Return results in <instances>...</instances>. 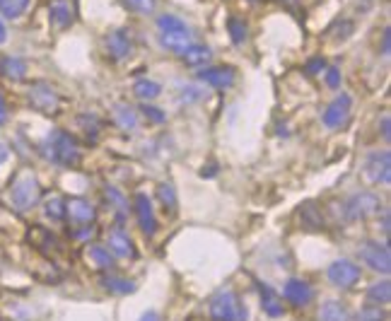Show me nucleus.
<instances>
[{"label":"nucleus","mask_w":391,"mask_h":321,"mask_svg":"<svg viewBox=\"0 0 391 321\" xmlns=\"http://www.w3.org/2000/svg\"><path fill=\"white\" fill-rule=\"evenodd\" d=\"M111 116H114V123L121 128V131H135V128H138V111H135L133 106L116 104L114 111H111Z\"/></svg>","instance_id":"nucleus-21"},{"label":"nucleus","mask_w":391,"mask_h":321,"mask_svg":"<svg viewBox=\"0 0 391 321\" xmlns=\"http://www.w3.org/2000/svg\"><path fill=\"white\" fill-rule=\"evenodd\" d=\"M85 258H87L89 266L97 268V270H111L114 268V253L101 244H89L87 249H85Z\"/></svg>","instance_id":"nucleus-19"},{"label":"nucleus","mask_w":391,"mask_h":321,"mask_svg":"<svg viewBox=\"0 0 391 321\" xmlns=\"http://www.w3.org/2000/svg\"><path fill=\"white\" fill-rule=\"evenodd\" d=\"M235 70L232 68H225V65H218V68H206V70L198 73V80L211 84L215 89H228L235 84Z\"/></svg>","instance_id":"nucleus-14"},{"label":"nucleus","mask_w":391,"mask_h":321,"mask_svg":"<svg viewBox=\"0 0 391 321\" xmlns=\"http://www.w3.org/2000/svg\"><path fill=\"white\" fill-rule=\"evenodd\" d=\"M211 169H201V177H215V172H218V167H215V162L208 165Z\"/></svg>","instance_id":"nucleus-42"},{"label":"nucleus","mask_w":391,"mask_h":321,"mask_svg":"<svg viewBox=\"0 0 391 321\" xmlns=\"http://www.w3.org/2000/svg\"><path fill=\"white\" fill-rule=\"evenodd\" d=\"M140 114H143L147 121H152V123H164V121H167V114L157 109V106H152V104L140 106Z\"/></svg>","instance_id":"nucleus-35"},{"label":"nucleus","mask_w":391,"mask_h":321,"mask_svg":"<svg viewBox=\"0 0 391 321\" xmlns=\"http://www.w3.org/2000/svg\"><path fill=\"white\" fill-rule=\"evenodd\" d=\"M30 104L34 106L37 111H42V114H56L61 106V97L58 92H56L51 84L46 82H34L30 87Z\"/></svg>","instance_id":"nucleus-8"},{"label":"nucleus","mask_w":391,"mask_h":321,"mask_svg":"<svg viewBox=\"0 0 391 321\" xmlns=\"http://www.w3.org/2000/svg\"><path fill=\"white\" fill-rule=\"evenodd\" d=\"M326 68L324 58H311L307 65H304V70H307V75H316V73H321Z\"/></svg>","instance_id":"nucleus-37"},{"label":"nucleus","mask_w":391,"mask_h":321,"mask_svg":"<svg viewBox=\"0 0 391 321\" xmlns=\"http://www.w3.org/2000/svg\"><path fill=\"white\" fill-rule=\"evenodd\" d=\"M283 297L285 302H290L292 307H307L314 300V287H311L304 278H290L283 285Z\"/></svg>","instance_id":"nucleus-10"},{"label":"nucleus","mask_w":391,"mask_h":321,"mask_svg":"<svg viewBox=\"0 0 391 321\" xmlns=\"http://www.w3.org/2000/svg\"><path fill=\"white\" fill-rule=\"evenodd\" d=\"M44 213H46L51 220H63L66 218V199L58 194L49 196L46 203H44Z\"/></svg>","instance_id":"nucleus-29"},{"label":"nucleus","mask_w":391,"mask_h":321,"mask_svg":"<svg viewBox=\"0 0 391 321\" xmlns=\"http://www.w3.org/2000/svg\"><path fill=\"white\" fill-rule=\"evenodd\" d=\"M228 30H230V37L235 44H242L247 39V25L242 20H237V17H230L228 20Z\"/></svg>","instance_id":"nucleus-31"},{"label":"nucleus","mask_w":391,"mask_h":321,"mask_svg":"<svg viewBox=\"0 0 391 321\" xmlns=\"http://www.w3.org/2000/svg\"><path fill=\"white\" fill-rule=\"evenodd\" d=\"M355 321H387V314H384L382 307H370V304H367L365 309L358 312Z\"/></svg>","instance_id":"nucleus-33"},{"label":"nucleus","mask_w":391,"mask_h":321,"mask_svg":"<svg viewBox=\"0 0 391 321\" xmlns=\"http://www.w3.org/2000/svg\"><path fill=\"white\" fill-rule=\"evenodd\" d=\"M157 199H160L164 213H169V215H177L179 210V196H177V189H174L169 182H162L157 186Z\"/></svg>","instance_id":"nucleus-25"},{"label":"nucleus","mask_w":391,"mask_h":321,"mask_svg":"<svg viewBox=\"0 0 391 321\" xmlns=\"http://www.w3.org/2000/svg\"><path fill=\"white\" fill-rule=\"evenodd\" d=\"M8 199H10V206L20 213L32 210L39 203V199H42V186H39V179L34 177L30 169H22V172L13 179Z\"/></svg>","instance_id":"nucleus-2"},{"label":"nucleus","mask_w":391,"mask_h":321,"mask_svg":"<svg viewBox=\"0 0 391 321\" xmlns=\"http://www.w3.org/2000/svg\"><path fill=\"white\" fill-rule=\"evenodd\" d=\"M140 321H162V317L157 312H145L143 317H140Z\"/></svg>","instance_id":"nucleus-40"},{"label":"nucleus","mask_w":391,"mask_h":321,"mask_svg":"<svg viewBox=\"0 0 391 321\" xmlns=\"http://www.w3.org/2000/svg\"><path fill=\"white\" fill-rule=\"evenodd\" d=\"M104 196H106V201H109V206L114 208L118 222H123V218H126V213H128V201L123 199V194L118 189H114V186H106Z\"/></svg>","instance_id":"nucleus-28"},{"label":"nucleus","mask_w":391,"mask_h":321,"mask_svg":"<svg viewBox=\"0 0 391 321\" xmlns=\"http://www.w3.org/2000/svg\"><path fill=\"white\" fill-rule=\"evenodd\" d=\"M133 92H135V97L138 99H143L145 104L150 99H157L162 94V84L160 82H155V80H147V77H143V80H138L133 84Z\"/></svg>","instance_id":"nucleus-27"},{"label":"nucleus","mask_w":391,"mask_h":321,"mask_svg":"<svg viewBox=\"0 0 391 321\" xmlns=\"http://www.w3.org/2000/svg\"><path fill=\"white\" fill-rule=\"evenodd\" d=\"M101 287L104 290H109V292H114V295H128V292H133L135 290V283L133 280H128V278H121V275H101Z\"/></svg>","instance_id":"nucleus-26"},{"label":"nucleus","mask_w":391,"mask_h":321,"mask_svg":"<svg viewBox=\"0 0 391 321\" xmlns=\"http://www.w3.org/2000/svg\"><path fill=\"white\" fill-rule=\"evenodd\" d=\"M49 20L56 30L70 27L73 20H75V10H73L70 0H54V3L49 5Z\"/></svg>","instance_id":"nucleus-16"},{"label":"nucleus","mask_w":391,"mask_h":321,"mask_svg":"<svg viewBox=\"0 0 391 321\" xmlns=\"http://www.w3.org/2000/svg\"><path fill=\"white\" fill-rule=\"evenodd\" d=\"M382 210V201L372 191H360L345 201V218L348 220H367Z\"/></svg>","instance_id":"nucleus-6"},{"label":"nucleus","mask_w":391,"mask_h":321,"mask_svg":"<svg viewBox=\"0 0 391 321\" xmlns=\"http://www.w3.org/2000/svg\"><path fill=\"white\" fill-rule=\"evenodd\" d=\"M106 249H109L114 256H121V258H135L138 256V251H135V244L133 239L123 232V229H114V232L109 234V239H106Z\"/></svg>","instance_id":"nucleus-17"},{"label":"nucleus","mask_w":391,"mask_h":321,"mask_svg":"<svg viewBox=\"0 0 391 321\" xmlns=\"http://www.w3.org/2000/svg\"><path fill=\"white\" fill-rule=\"evenodd\" d=\"M5 39H8V30H5L3 20H0V44H5Z\"/></svg>","instance_id":"nucleus-44"},{"label":"nucleus","mask_w":391,"mask_h":321,"mask_svg":"<svg viewBox=\"0 0 391 321\" xmlns=\"http://www.w3.org/2000/svg\"><path fill=\"white\" fill-rule=\"evenodd\" d=\"M326 275H328V283H331L333 287L350 290V287H355L360 283L362 268L358 266V263L348 261V258H338V261H333L331 266H328Z\"/></svg>","instance_id":"nucleus-7"},{"label":"nucleus","mask_w":391,"mask_h":321,"mask_svg":"<svg viewBox=\"0 0 391 321\" xmlns=\"http://www.w3.org/2000/svg\"><path fill=\"white\" fill-rule=\"evenodd\" d=\"M0 73H3L8 80H25L27 75V63L17 56H5L0 61Z\"/></svg>","instance_id":"nucleus-24"},{"label":"nucleus","mask_w":391,"mask_h":321,"mask_svg":"<svg viewBox=\"0 0 391 321\" xmlns=\"http://www.w3.org/2000/svg\"><path fill=\"white\" fill-rule=\"evenodd\" d=\"M358 256L362 263H367L375 273L389 275L391 270V251L387 241H365L358 249Z\"/></svg>","instance_id":"nucleus-5"},{"label":"nucleus","mask_w":391,"mask_h":321,"mask_svg":"<svg viewBox=\"0 0 391 321\" xmlns=\"http://www.w3.org/2000/svg\"><path fill=\"white\" fill-rule=\"evenodd\" d=\"M208 314H211L213 321H247L249 319L247 304L240 300V295H237L235 290L218 292L211 300Z\"/></svg>","instance_id":"nucleus-4"},{"label":"nucleus","mask_w":391,"mask_h":321,"mask_svg":"<svg viewBox=\"0 0 391 321\" xmlns=\"http://www.w3.org/2000/svg\"><path fill=\"white\" fill-rule=\"evenodd\" d=\"M299 213H302V225H307V227L319 229L321 225H324V222H321V215H316V206H311V203H304Z\"/></svg>","instance_id":"nucleus-32"},{"label":"nucleus","mask_w":391,"mask_h":321,"mask_svg":"<svg viewBox=\"0 0 391 321\" xmlns=\"http://www.w3.org/2000/svg\"><path fill=\"white\" fill-rule=\"evenodd\" d=\"M382 229H384V234H389V213L382 215Z\"/></svg>","instance_id":"nucleus-43"},{"label":"nucleus","mask_w":391,"mask_h":321,"mask_svg":"<svg viewBox=\"0 0 391 321\" xmlns=\"http://www.w3.org/2000/svg\"><path fill=\"white\" fill-rule=\"evenodd\" d=\"M259 292H261V309H263V314H268V317H283L285 314V307H283V297L278 295L271 285H259Z\"/></svg>","instance_id":"nucleus-18"},{"label":"nucleus","mask_w":391,"mask_h":321,"mask_svg":"<svg viewBox=\"0 0 391 321\" xmlns=\"http://www.w3.org/2000/svg\"><path fill=\"white\" fill-rule=\"evenodd\" d=\"M181 58H184V63L186 65H191V68H203L211 61V49L208 46H203V44H191L189 49H184L181 51Z\"/></svg>","instance_id":"nucleus-22"},{"label":"nucleus","mask_w":391,"mask_h":321,"mask_svg":"<svg viewBox=\"0 0 391 321\" xmlns=\"http://www.w3.org/2000/svg\"><path fill=\"white\" fill-rule=\"evenodd\" d=\"M135 218H138V225L143 229L145 237H155L157 232V218H155V208H152V201L147 199V194H135Z\"/></svg>","instance_id":"nucleus-11"},{"label":"nucleus","mask_w":391,"mask_h":321,"mask_svg":"<svg viewBox=\"0 0 391 321\" xmlns=\"http://www.w3.org/2000/svg\"><path fill=\"white\" fill-rule=\"evenodd\" d=\"M350 109H353V99L348 94H338L331 104L326 106L324 111V126L326 128H341L350 116Z\"/></svg>","instance_id":"nucleus-12"},{"label":"nucleus","mask_w":391,"mask_h":321,"mask_svg":"<svg viewBox=\"0 0 391 321\" xmlns=\"http://www.w3.org/2000/svg\"><path fill=\"white\" fill-rule=\"evenodd\" d=\"M27 8H30V0H0V13L8 17V20L22 17Z\"/></svg>","instance_id":"nucleus-30"},{"label":"nucleus","mask_w":391,"mask_h":321,"mask_svg":"<svg viewBox=\"0 0 391 321\" xmlns=\"http://www.w3.org/2000/svg\"><path fill=\"white\" fill-rule=\"evenodd\" d=\"M126 5L138 15H152L155 13V0H126Z\"/></svg>","instance_id":"nucleus-34"},{"label":"nucleus","mask_w":391,"mask_h":321,"mask_svg":"<svg viewBox=\"0 0 391 321\" xmlns=\"http://www.w3.org/2000/svg\"><path fill=\"white\" fill-rule=\"evenodd\" d=\"M365 300L370 307H387V304L391 302V283L387 278L379 280V283H372L370 290H367Z\"/></svg>","instance_id":"nucleus-20"},{"label":"nucleus","mask_w":391,"mask_h":321,"mask_svg":"<svg viewBox=\"0 0 391 321\" xmlns=\"http://www.w3.org/2000/svg\"><path fill=\"white\" fill-rule=\"evenodd\" d=\"M319 321H350V312L343 302L338 300H328L321 304L319 309Z\"/></svg>","instance_id":"nucleus-23"},{"label":"nucleus","mask_w":391,"mask_h":321,"mask_svg":"<svg viewBox=\"0 0 391 321\" xmlns=\"http://www.w3.org/2000/svg\"><path fill=\"white\" fill-rule=\"evenodd\" d=\"M391 34H389V30H384V34H382V56H389V49H391Z\"/></svg>","instance_id":"nucleus-38"},{"label":"nucleus","mask_w":391,"mask_h":321,"mask_svg":"<svg viewBox=\"0 0 391 321\" xmlns=\"http://www.w3.org/2000/svg\"><path fill=\"white\" fill-rule=\"evenodd\" d=\"M326 84H328L331 89H336L338 84H341V70H338L336 65H333V68H326Z\"/></svg>","instance_id":"nucleus-36"},{"label":"nucleus","mask_w":391,"mask_h":321,"mask_svg":"<svg viewBox=\"0 0 391 321\" xmlns=\"http://www.w3.org/2000/svg\"><path fill=\"white\" fill-rule=\"evenodd\" d=\"M365 177L372 184H389L391 182V152L377 150L367 157L365 162Z\"/></svg>","instance_id":"nucleus-9"},{"label":"nucleus","mask_w":391,"mask_h":321,"mask_svg":"<svg viewBox=\"0 0 391 321\" xmlns=\"http://www.w3.org/2000/svg\"><path fill=\"white\" fill-rule=\"evenodd\" d=\"M382 135H384V140L391 138V133H389V116L382 118Z\"/></svg>","instance_id":"nucleus-41"},{"label":"nucleus","mask_w":391,"mask_h":321,"mask_svg":"<svg viewBox=\"0 0 391 321\" xmlns=\"http://www.w3.org/2000/svg\"><path fill=\"white\" fill-rule=\"evenodd\" d=\"M66 215L75 222V227H80V225H94L97 210H94V206L87 199H68Z\"/></svg>","instance_id":"nucleus-13"},{"label":"nucleus","mask_w":391,"mask_h":321,"mask_svg":"<svg viewBox=\"0 0 391 321\" xmlns=\"http://www.w3.org/2000/svg\"><path fill=\"white\" fill-rule=\"evenodd\" d=\"M46 148H49L46 157L51 162H56V165H61V167H77L80 165V160H82V152H80L77 140L66 131L51 133Z\"/></svg>","instance_id":"nucleus-3"},{"label":"nucleus","mask_w":391,"mask_h":321,"mask_svg":"<svg viewBox=\"0 0 391 321\" xmlns=\"http://www.w3.org/2000/svg\"><path fill=\"white\" fill-rule=\"evenodd\" d=\"M157 30H160V44L167 51L181 54L194 44V32L177 15H160L157 17Z\"/></svg>","instance_id":"nucleus-1"},{"label":"nucleus","mask_w":391,"mask_h":321,"mask_svg":"<svg viewBox=\"0 0 391 321\" xmlns=\"http://www.w3.org/2000/svg\"><path fill=\"white\" fill-rule=\"evenodd\" d=\"M8 121V104H5V99L0 97V126Z\"/></svg>","instance_id":"nucleus-39"},{"label":"nucleus","mask_w":391,"mask_h":321,"mask_svg":"<svg viewBox=\"0 0 391 321\" xmlns=\"http://www.w3.org/2000/svg\"><path fill=\"white\" fill-rule=\"evenodd\" d=\"M104 46H106V54L111 56L114 61H123L130 56V51H133V44H130V37L126 30H116L111 32L109 37L104 39Z\"/></svg>","instance_id":"nucleus-15"}]
</instances>
